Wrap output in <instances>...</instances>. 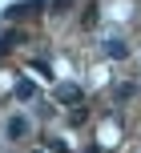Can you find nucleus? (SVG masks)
<instances>
[{
    "mask_svg": "<svg viewBox=\"0 0 141 153\" xmlns=\"http://www.w3.org/2000/svg\"><path fill=\"white\" fill-rule=\"evenodd\" d=\"M105 53L109 56H125V40H105Z\"/></svg>",
    "mask_w": 141,
    "mask_h": 153,
    "instance_id": "obj_2",
    "label": "nucleus"
},
{
    "mask_svg": "<svg viewBox=\"0 0 141 153\" xmlns=\"http://www.w3.org/2000/svg\"><path fill=\"white\" fill-rule=\"evenodd\" d=\"M32 93H36V85H32V81H20V85H16V97H24V101H28Z\"/></svg>",
    "mask_w": 141,
    "mask_h": 153,
    "instance_id": "obj_3",
    "label": "nucleus"
},
{
    "mask_svg": "<svg viewBox=\"0 0 141 153\" xmlns=\"http://www.w3.org/2000/svg\"><path fill=\"white\" fill-rule=\"evenodd\" d=\"M69 4H73V0H53V8H56V12H65Z\"/></svg>",
    "mask_w": 141,
    "mask_h": 153,
    "instance_id": "obj_4",
    "label": "nucleus"
},
{
    "mask_svg": "<svg viewBox=\"0 0 141 153\" xmlns=\"http://www.w3.org/2000/svg\"><path fill=\"white\" fill-rule=\"evenodd\" d=\"M56 101H65V105H77V101H81V89H77V85H56Z\"/></svg>",
    "mask_w": 141,
    "mask_h": 153,
    "instance_id": "obj_1",
    "label": "nucleus"
},
{
    "mask_svg": "<svg viewBox=\"0 0 141 153\" xmlns=\"http://www.w3.org/2000/svg\"><path fill=\"white\" fill-rule=\"evenodd\" d=\"M4 48H8V45H4V40H0V56H4Z\"/></svg>",
    "mask_w": 141,
    "mask_h": 153,
    "instance_id": "obj_5",
    "label": "nucleus"
}]
</instances>
